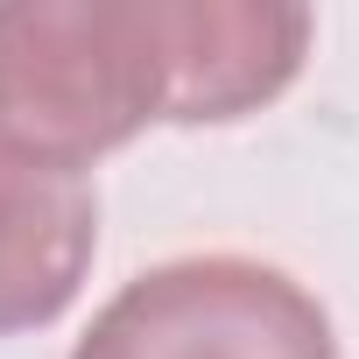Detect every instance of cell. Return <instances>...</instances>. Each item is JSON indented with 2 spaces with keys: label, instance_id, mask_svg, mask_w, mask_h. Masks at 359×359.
<instances>
[{
  "label": "cell",
  "instance_id": "2",
  "mask_svg": "<svg viewBox=\"0 0 359 359\" xmlns=\"http://www.w3.org/2000/svg\"><path fill=\"white\" fill-rule=\"evenodd\" d=\"M71 359H338L324 303L275 261L184 254L141 268Z\"/></svg>",
  "mask_w": 359,
  "mask_h": 359
},
{
  "label": "cell",
  "instance_id": "3",
  "mask_svg": "<svg viewBox=\"0 0 359 359\" xmlns=\"http://www.w3.org/2000/svg\"><path fill=\"white\" fill-rule=\"evenodd\" d=\"M99 254L92 176L0 134V338L57 324Z\"/></svg>",
  "mask_w": 359,
  "mask_h": 359
},
{
  "label": "cell",
  "instance_id": "1",
  "mask_svg": "<svg viewBox=\"0 0 359 359\" xmlns=\"http://www.w3.org/2000/svg\"><path fill=\"white\" fill-rule=\"evenodd\" d=\"M289 0H0V134L92 162L141 127L275 106L310 57Z\"/></svg>",
  "mask_w": 359,
  "mask_h": 359
}]
</instances>
